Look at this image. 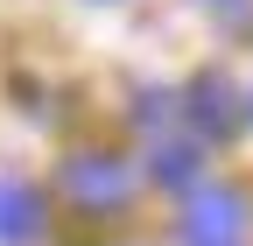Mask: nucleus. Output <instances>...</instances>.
Here are the masks:
<instances>
[{
  "label": "nucleus",
  "instance_id": "1",
  "mask_svg": "<svg viewBox=\"0 0 253 246\" xmlns=\"http://www.w3.org/2000/svg\"><path fill=\"white\" fill-rule=\"evenodd\" d=\"M56 190L71 197L78 211H91V218H113V211H126V204H134L141 176H134V162H126V155H106V148H91V155H71V162L56 169Z\"/></svg>",
  "mask_w": 253,
  "mask_h": 246
},
{
  "label": "nucleus",
  "instance_id": "2",
  "mask_svg": "<svg viewBox=\"0 0 253 246\" xmlns=\"http://www.w3.org/2000/svg\"><path fill=\"white\" fill-rule=\"evenodd\" d=\"M183 239L190 246H246V197L225 183H204L183 204Z\"/></svg>",
  "mask_w": 253,
  "mask_h": 246
},
{
  "label": "nucleus",
  "instance_id": "3",
  "mask_svg": "<svg viewBox=\"0 0 253 246\" xmlns=\"http://www.w3.org/2000/svg\"><path fill=\"white\" fill-rule=\"evenodd\" d=\"M36 232H42V197L14 176H0V246H21Z\"/></svg>",
  "mask_w": 253,
  "mask_h": 246
},
{
  "label": "nucleus",
  "instance_id": "4",
  "mask_svg": "<svg viewBox=\"0 0 253 246\" xmlns=\"http://www.w3.org/2000/svg\"><path fill=\"white\" fill-rule=\"evenodd\" d=\"M190 120H197L204 134H232L239 127V91L225 78H197V91H190Z\"/></svg>",
  "mask_w": 253,
  "mask_h": 246
},
{
  "label": "nucleus",
  "instance_id": "5",
  "mask_svg": "<svg viewBox=\"0 0 253 246\" xmlns=\"http://www.w3.org/2000/svg\"><path fill=\"white\" fill-rule=\"evenodd\" d=\"M155 176H162V183H190V176H197V148H183V141L155 148Z\"/></svg>",
  "mask_w": 253,
  "mask_h": 246
},
{
  "label": "nucleus",
  "instance_id": "6",
  "mask_svg": "<svg viewBox=\"0 0 253 246\" xmlns=\"http://www.w3.org/2000/svg\"><path fill=\"white\" fill-rule=\"evenodd\" d=\"M197 7H211V14H225V21H239V14L253 7V0H197Z\"/></svg>",
  "mask_w": 253,
  "mask_h": 246
}]
</instances>
